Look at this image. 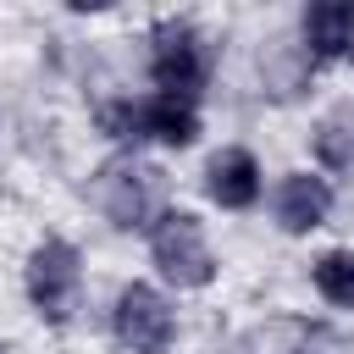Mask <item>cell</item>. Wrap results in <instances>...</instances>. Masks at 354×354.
Segmentation results:
<instances>
[{
    "instance_id": "obj_1",
    "label": "cell",
    "mask_w": 354,
    "mask_h": 354,
    "mask_svg": "<svg viewBox=\"0 0 354 354\" xmlns=\"http://www.w3.org/2000/svg\"><path fill=\"white\" fill-rule=\"evenodd\" d=\"M88 199L105 210L111 227L122 232H138V227H155L166 216V171L149 166V160H133V155H116L94 171L88 183Z\"/></svg>"
},
{
    "instance_id": "obj_2",
    "label": "cell",
    "mask_w": 354,
    "mask_h": 354,
    "mask_svg": "<svg viewBox=\"0 0 354 354\" xmlns=\"http://www.w3.org/2000/svg\"><path fill=\"white\" fill-rule=\"evenodd\" d=\"M149 44H155L149 50V77L160 83V94L166 100H194L205 88V77H210V44H205V33L194 22H183V17H166V22H155Z\"/></svg>"
},
{
    "instance_id": "obj_3",
    "label": "cell",
    "mask_w": 354,
    "mask_h": 354,
    "mask_svg": "<svg viewBox=\"0 0 354 354\" xmlns=\"http://www.w3.org/2000/svg\"><path fill=\"white\" fill-rule=\"evenodd\" d=\"M149 254H155L160 277L177 282V288H205V282L216 277V254H210V243H205V227H199V216H188V210H166V216L149 227Z\"/></svg>"
},
{
    "instance_id": "obj_4",
    "label": "cell",
    "mask_w": 354,
    "mask_h": 354,
    "mask_svg": "<svg viewBox=\"0 0 354 354\" xmlns=\"http://www.w3.org/2000/svg\"><path fill=\"white\" fill-rule=\"evenodd\" d=\"M77 282H83V260L66 238H44L28 254V299L44 321H66L77 310Z\"/></svg>"
},
{
    "instance_id": "obj_5",
    "label": "cell",
    "mask_w": 354,
    "mask_h": 354,
    "mask_svg": "<svg viewBox=\"0 0 354 354\" xmlns=\"http://www.w3.org/2000/svg\"><path fill=\"white\" fill-rule=\"evenodd\" d=\"M111 326H116L122 348H133V354H160V348L171 343V310H166V299H160L155 288H144V282H133V288L116 293Z\"/></svg>"
},
{
    "instance_id": "obj_6",
    "label": "cell",
    "mask_w": 354,
    "mask_h": 354,
    "mask_svg": "<svg viewBox=\"0 0 354 354\" xmlns=\"http://www.w3.org/2000/svg\"><path fill=\"white\" fill-rule=\"evenodd\" d=\"M205 194L221 210H249L260 199V166H254V155L249 149H221L205 166Z\"/></svg>"
},
{
    "instance_id": "obj_7",
    "label": "cell",
    "mask_w": 354,
    "mask_h": 354,
    "mask_svg": "<svg viewBox=\"0 0 354 354\" xmlns=\"http://www.w3.org/2000/svg\"><path fill=\"white\" fill-rule=\"evenodd\" d=\"M133 138H160V144L183 149V144L199 138V116H194L188 100L155 94V100H138V105H133Z\"/></svg>"
},
{
    "instance_id": "obj_8",
    "label": "cell",
    "mask_w": 354,
    "mask_h": 354,
    "mask_svg": "<svg viewBox=\"0 0 354 354\" xmlns=\"http://www.w3.org/2000/svg\"><path fill=\"white\" fill-rule=\"evenodd\" d=\"M304 44L310 61H337L354 50V0H315L304 11Z\"/></svg>"
},
{
    "instance_id": "obj_9",
    "label": "cell",
    "mask_w": 354,
    "mask_h": 354,
    "mask_svg": "<svg viewBox=\"0 0 354 354\" xmlns=\"http://www.w3.org/2000/svg\"><path fill=\"white\" fill-rule=\"evenodd\" d=\"M326 210H332V188H326L321 177L293 171V177L277 183V221H282L288 232H310V227H321Z\"/></svg>"
},
{
    "instance_id": "obj_10",
    "label": "cell",
    "mask_w": 354,
    "mask_h": 354,
    "mask_svg": "<svg viewBox=\"0 0 354 354\" xmlns=\"http://www.w3.org/2000/svg\"><path fill=\"white\" fill-rule=\"evenodd\" d=\"M315 155H321V166H332V171H354V100H343V105H332V111L321 116V127H315Z\"/></svg>"
},
{
    "instance_id": "obj_11",
    "label": "cell",
    "mask_w": 354,
    "mask_h": 354,
    "mask_svg": "<svg viewBox=\"0 0 354 354\" xmlns=\"http://www.w3.org/2000/svg\"><path fill=\"white\" fill-rule=\"evenodd\" d=\"M310 55L299 50V44H277L266 61H260V77H266V94H277V100H288V94H299L304 83H310Z\"/></svg>"
},
{
    "instance_id": "obj_12",
    "label": "cell",
    "mask_w": 354,
    "mask_h": 354,
    "mask_svg": "<svg viewBox=\"0 0 354 354\" xmlns=\"http://www.w3.org/2000/svg\"><path fill=\"white\" fill-rule=\"evenodd\" d=\"M315 293L326 304H343L354 310V249H326L315 260Z\"/></svg>"
},
{
    "instance_id": "obj_13",
    "label": "cell",
    "mask_w": 354,
    "mask_h": 354,
    "mask_svg": "<svg viewBox=\"0 0 354 354\" xmlns=\"http://www.w3.org/2000/svg\"><path fill=\"white\" fill-rule=\"evenodd\" d=\"M282 332H288L282 354H348V343L332 326H282Z\"/></svg>"
}]
</instances>
